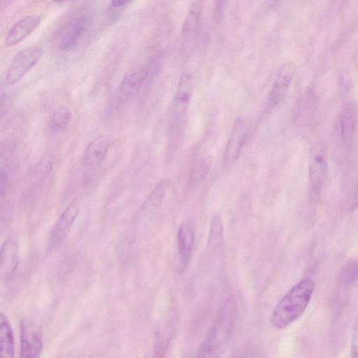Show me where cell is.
Wrapping results in <instances>:
<instances>
[{
	"mask_svg": "<svg viewBox=\"0 0 358 358\" xmlns=\"http://www.w3.org/2000/svg\"><path fill=\"white\" fill-rule=\"evenodd\" d=\"M350 358H358V316L352 327Z\"/></svg>",
	"mask_w": 358,
	"mask_h": 358,
	"instance_id": "cell-25",
	"label": "cell"
},
{
	"mask_svg": "<svg viewBox=\"0 0 358 358\" xmlns=\"http://www.w3.org/2000/svg\"><path fill=\"white\" fill-rule=\"evenodd\" d=\"M41 55L42 49L38 46H31L19 51L13 57L6 72V85H11L19 81L37 64Z\"/></svg>",
	"mask_w": 358,
	"mask_h": 358,
	"instance_id": "cell-4",
	"label": "cell"
},
{
	"mask_svg": "<svg viewBox=\"0 0 358 358\" xmlns=\"http://www.w3.org/2000/svg\"><path fill=\"white\" fill-rule=\"evenodd\" d=\"M224 243V228L222 217L215 214L211 219L209 234L208 238V248L210 250L220 249Z\"/></svg>",
	"mask_w": 358,
	"mask_h": 358,
	"instance_id": "cell-18",
	"label": "cell"
},
{
	"mask_svg": "<svg viewBox=\"0 0 358 358\" xmlns=\"http://www.w3.org/2000/svg\"><path fill=\"white\" fill-rule=\"evenodd\" d=\"M41 15H29L23 17L10 28L5 37L6 46H13L23 41L41 23Z\"/></svg>",
	"mask_w": 358,
	"mask_h": 358,
	"instance_id": "cell-11",
	"label": "cell"
},
{
	"mask_svg": "<svg viewBox=\"0 0 358 358\" xmlns=\"http://www.w3.org/2000/svg\"><path fill=\"white\" fill-rule=\"evenodd\" d=\"M237 316L234 297H228L201 344L196 358H221L232 337Z\"/></svg>",
	"mask_w": 358,
	"mask_h": 358,
	"instance_id": "cell-1",
	"label": "cell"
},
{
	"mask_svg": "<svg viewBox=\"0 0 358 358\" xmlns=\"http://www.w3.org/2000/svg\"><path fill=\"white\" fill-rule=\"evenodd\" d=\"M90 23L87 14L73 15L56 32L54 41L57 48L64 52L74 49L86 34Z\"/></svg>",
	"mask_w": 358,
	"mask_h": 358,
	"instance_id": "cell-3",
	"label": "cell"
},
{
	"mask_svg": "<svg viewBox=\"0 0 358 358\" xmlns=\"http://www.w3.org/2000/svg\"><path fill=\"white\" fill-rule=\"evenodd\" d=\"M71 117V112L68 108H58L50 118V129L53 132L62 130L69 124Z\"/></svg>",
	"mask_w": 358,
	"mask_h": 358,
	"instance_id": "cell-20",
	"label": "cell"
},
{
	"mask_svg": "<svg viewBox=\"0 0 358 358\" xmlns=\"http://www.w3.org/2000/svg\"><path fill=\"white\" fill-rule=\"evenodd\" d=\"M194 238V234L192 225L187 222H183L178 229L177 236L178 253L182 268H185L190 260Z\"/></svg>",
	"mask_w": 358,
	"mask_h": 358,
	"instance_id": "cell-15",
	"label": "cell"
},
{
	"mask_svg": "<svg viewBox=\"0 0 358 358\" xmlns=\"http://www.w3.org/2000/svg\"><path fill=\"white\" fill-rule=\"evenodd\" d=\"M43 350L42 334L36 325L29 322L21 324L20 358H40Z\"/></svg>",
	"mask_w": 358,
	"mask_h": 358,
	"instance_id": "cell-8",
	"label": "cell"
},
{
	"mask_svg": "<svg viewBox=\"0 0 358 358\" xmlns=\"http://www.w3.org/2000/svg\"><path fill=\"white\" fill-rule=\"evenodd\" d=\"M294 67L285 64L278 71L268 94V104L270 108L278 105L286 95L294 74Z\"/></svg>",
	"mask_w": 358,
	"mask_h": 358,
	"instance_id": "cell-12",
	"label": "cell"
},
{
	"mask_svg": "<svg viewBox=\"0 0 358 358\" xmlns=\"http://www.w3.org/2000/svg\"><path fill=\"white\" fill-rule=\"evenodd\" d=\"M327 171V156L324 145L317 143L310 150L309 178L312 189L318 192L322 188Z\"/></svg>",
	"mask_w": 358,
	"mask_h": 358,
	"instance_id": "cell-7",
	"label": "cell"
},
{
	"mask_svg": "<svg viewBox=\"0 0 358 358\" xmlns=\"http://www.w3.org/2000/svg\"><path fill=\"white\" fill-rule=\"evenodd\" d=\"M356 127V113L352 103L343 108L340 117V132L343 142L350 145L353 139Z\"/></svg>",
	"mask_w": 358,
	"mask_h": 358,
	"instance_id": "cell-17",
	"label": "cell"
},
{
	"mask_svg": "<svg viewBox=\"0 0 358 358\" xmlns=\"http://www.w3.org/2000/svg\"><path fill=\"white\" fill-rule=\"evenodd\" d=\"M157 66L156 63H152L148 68L135 67L131 69L120 82V92L126 96L136 94L157 71Z\"/></svg>",
	"mask_w": 358,
	"mask_h": 358,
	"instance_id": "cell-9",
	"label": "cell"
},
{
	"mask_svg": "<svg viewBox=\"0 0 358 358\" xmlns=\"http://www.w3.org/2000/svg\"><path fill=\"white\" fill-rule=\"evenodd\" d=\"M1 358H15L14 336L10 322L3 313L0 316Z\"/></svg>",
	"mask_w": 358,
	"mask_h": 358,
	"instance_id": "cell-16",
	"label": "cell"
},
{
	"mask_svg": "<svg viewBox=\"0 0 358 358\" xmlns=\"http://www.w3.org/2000/svg\"><path fill=\"white\" fill-rule=\"evenodd\" d=\"M131 3V1L128 0H113L110 1L108 4L110 10H124L126 7Z\"/></svg>",
	"mask_w": 358,
	"mask_h": 358,
	"instance_id": "cell-26",
	"label": "cell"
},
{
	"mask_svg": "<svg viewBox=\"0 0 358 358\" xmlns=\"http://www.w3.org/2000/svg\"><path fill=\"white\" fill-rule=\"evenodd\" d=\"M79 211L77 200L72 201L56 220L48 241V250H54L59 248L66 238Z\"/></svg>",
	"mask_w": 358,
	"mask_h": 358,
	"instance_id": "cell-5",
	"label": "cell"
},
{
	"mask_svg": "<svg viewBox=\"0 0 358 358\" xmlns=\"http://www.w3.org/2000/svg\"><path fill=\"white\" fill-rule=\"evenodd\" d=\"M0 255V275L1 279L6 280L13 276L20 264L18 249L15 241L12 239L5 241Z\"/></svg>",
	"mask_w": 358,
	"mask_h": 358,
	"instance_id": "cell-14",
	"label": "cell"
},
{
	"mask_svg": "<svg viewBox=\"0 0 358 358\" xmlns=\"http://www.w3.org/2000/svg\"><path fill=\"white\" fill-rule=\"evenodd\" d=\"M314 282L304 278L296 283L278 301L271 317V325L282 329L298 320L306 310L314 291Z\"/></svg>",
	"mask_w": 358,
	"mask_h": 358,
	"instance_id": "cell-2",
	"label": "cell"
},
{
	"mask_svg": "<svg viewBox=\"0 0 358 358\" xmlns=\"http://www.w3.org/2000/svg\"><path fill=\"white\" fill-rule=\"evenodd\" d=\"M358 279V261L350 260L342 268L339 275V284L348 287Z\"/></svg>",
	"mask_w": 358,
	"mask_h": 358,
	"instance_id": "cell-21",
	"label": "cell"
},
{
	"mask_svg": "<svg viewBox=\"0 0 358 358\" xmlns=\"http://www.w3.org/2000/svg\"><path fill=\"white\" fill-rule=\"evenodd\" d=\"M228 358H265V357L260 348L248 344L236 350Z\"/></svg>",
	"mask_w": 358,
	"mask_h": 358,
	"instance_id": "cell-24",
	"label": "cell"
},
{
	"mask_svg": "<svg viewBox=\"0 0 358 358\" xmlns=\"http://www.w3.org/2000/svg\"><path fill=\"white\" fill-rule=\"evenodd\" d=\"M248 136V129L243 120L238 119L232 129L228 141L224 161L226 164H231L239 157Z\"/></svg>",
	"mask_w": 358,
	"mask_h": 358,
	"instance_id": "cell-13",
	"label": "cell"
},
{
	"mask_svg": "<svg viewBox=\"0 0 358 358\" xmlns=\"http://www.w3.org/2000/svg\"><path fill=\"white\" fill-rule=\"evenodd\" d=\"M349 205L350 210H353L358 206V180L355 185Z\"/></svg>",
	"mask_w": 358,
	"mask_h": 358,
	"instance_id": "cell-27",
	"label": "cell"
},
{
	"mask_svg": "<svg viewBox=\"0 0 358 358\" xmlns=\"http://www.w3.org/2000/svg\"><path fill=\"white\" fill-rule=\"evenodd\" d=\"M201 14V3L192 2L185 19L182 33L185 37L192 36L196 31Z\"/></svg>",
	"mask_w": 358,
	"mask_h": 358,
	"instance_id": "cell-19",
	"label": "cell"
},
{
	"mask_svg": "<svg viewBox=\"0 0 358 358\" xmlns=\"http://www.w3.org/2000/svg\"><path fill=\"white\" fill-rule=\"evenodd\" d=\"M209 164L203 157L196 159L192 167L190 182L192 184L201 182L207 176L209 171Z\"/></svg>",
	"mask_w": 358,
	"mask_h": 358,
	"instance_id": "cell-23",
	"label": "cell"
},
{
	"mask_svg": "<svg viewBox=\"0 0 358 358\" xmlns=\"http://www.w3.org/2000/svg\"><path fill=\"white\" fill-rule=\"evenodd\" d=\"M192 78L190 74L182 75L173 99L171 115L174 121L180 120L186 113L192 92Z\"/></svg>",
	"mask_w": 358,
	"mask_h": 358,
	"instance_id": "cell-10",
	"label": "cell"
},
{
	"mask_svg": "<svg viewBox=\"0 0 358 358\" xmlns=\"http://www.w3.org/2000/svg\"><path fill=\"white\" fill-rule=\"evenodd\" d=\"M110 145V139L106 136H97L88 144L81 162L86 177H90L99 169L106 157Z\"/></svg>",
	"mask_w": 358,
	"mask_h": 358,
	"instance_id": "cell-6",
	"label": "cell"
},
{
	"mask_svg": "<svg viewBox=\"0 0 358 358\" xmlns=\"http://www.w3.org/2000/svg\"><path fill=\"white\" fill-rule=\"evenodd\" d=\"M168 189V184L166 181H162L158 183L148 197L145 206V209H155L159 207L166 196Z\"/></svg>",
	"mask_w": 358,
	"mask_h": 358,
	"instance_id": "cell-22",
	"label": "cell"
}]
</instances>
